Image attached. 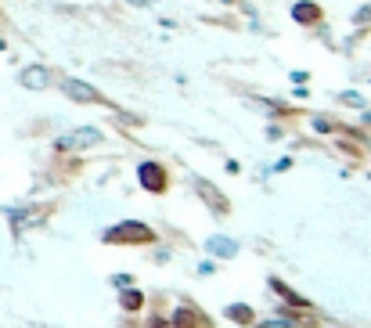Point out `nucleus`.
Segmentation results:
<instances>
[{"label":"nucleus","instance_id":"1","mask_svg":"<svg viewBox=\"0 0 371 328\" xmlns=\"http://www.w3.org/2000/svg\"><path fill=\"white\" fill-rule=\"evenodd\" d=\"M101 242L105 245H152L155 242V231L148 224H141V221H123L116 227H108L101 234Z\"/></svg>","mask_w":371,"mask_h":328},{"label":"nucleus","instance_id":"2","mask_svg":"<svg viewBox=\"0 0 371 328\" xmlns=\"http://www.w3.org/2000/svg\"><path fill=\"white\" fill-rule=\"evenodd\" d=\"M137 181H141L144 192H152V195H166V187H170V174H166V166H163V163H155V159L137 163Z\"/></svg>","mask_w":371,"mask_h":328},{"label":"nucleus","instance_id":"3","mask_svg":"<svg viewBox=\"0 0 371 328\" xmlns=\"http://www.w3.org/2000/svg\"><path fill=\"white\" fill-rule=\"evenodd\" d=\"M58 87H61V94H66L69 101H76V105H105V101H108L98 87H90V83H83V80H72V76H66Z\"/></svg>","mask_w":371,"mask_h":328},{"label":"nucleus","instance_id":"4","mask_svg":"<svg viewBox=\"0 0 371 328\" xmlns=\"http://www.w3.org/2000/svg\"><path fill=\"white\" fill-rule=\"evenodd\" d=\"M105 141V130H98V127H79V130H72V134H66V137H58L54 141V148L58 152H79V148H94V145H101Z\"/></svg>","mask_w":371,"mask_h":328},{"label":"nucleus","instance_id":"5","mask_svg":"<svg viewBox=\"0 0 371 328\" xmlns=\"http://www.w3.org/2000/svg\"><path fill=\"white\" fill-rule=\"evenodd\" d=\"M191 184H195V192H199V198L205 202L213 213H231V202H228V195L223 192H217L213 184H209L205 177H191Z\"/></svg>","mask_w":371,"mask_h":328},{"label":"nucleus","instance_id":"6","mask_svg":"<svg viewBox=\"0 0 371 328\" xmlns=\"http://www.w3.org/2000/svg\"><path fill=\"white\" fill-rule=\"evenodd\" d=\"M292 22L296 25H306V29H314L325 22V8L314 4V0H299V4H292Z\"/></svg>","mask_w":371,"mask_h":328},{"label":"nucleus","instance_id":"7","mask_svg":"<svg viewBox=\"0 0 371 328\" xmlns=\"http://www.w3.org/2000/svg\"><path fill=\"white\" fill-rule=\"evenodd\" d=\"M19 83L26 90H47L51 87V69H43V65H26L19 72Z\"/></svg>","mask_w":371,"mask_h":328},{"label":"nucleus","instance_id":"8","mask_svg":"<svg viewBox=\"0 0 371 328\" xmlns=\"http://www.w3.org/2000/svg\"><path fill=\"white\" fill-rule=\"evenodd\" d=\"M270 289L278 292V296H281V300H285L288 307H292V310H310V300H306V296H299V292H292V289L285 285V281H278V278H270Z\"/></svg>","mask_w":371,"mask_h":328},{"label":"nucleus","instance_id":"9","mask_svg":"<svg viewBox=\"0 0 371 328\" xmlns=\"http://www.w3.org/2000/svg\"><path fill=\"white\" fill-rule=\"evenodd\" d=\"M170 328H205V318L199 314L195 307H181V310H177V314H173Z\"/></svg>","mask_w":371,"mask_h":328},{"label":"nucleus","instance_id":"10","mask_svg":"<svg viewBox=\"0 0 371 328\" xmlns=\"http://www.w3.org/2000/svg\"><path fill=\"white\" fill-rule=\"evenodd\" d=\"M228 318L238 321V325H252V321H256V310L245 307V303H231V307H228Z\"/></svg>","mask_w":371,"mask_h":328},{"label":"nucleus","instance_id":"11","mask_svg":"<svg viewBox=\"0 0 371 328\" xmlns=\"http://www.w3.org/2000/svg\"><path fill=\"white\" fill-rule=\"evenodd\" d=\"M119 307H123V310H141V307H144V292H141V289H126V292L119 296Z\"/></svg>","mask_w":371,"mask_h":328},{"label":"nucleus","instance_id":"12","mask_svg":"<svg viewBox=\"0 0 371 328\" xmlns=\"http://www.w3.org/2000/svg\"><path fill=\"white\" fill-rule=\"evenodd\" d=\"M209 253H213V256H234L238 245L231 238H209Z\"/></svg>","mask_w":371,"mask_h":328},{"label":"nucleus","instance_id":"13","mask_svg":"<svg viewBox=\"0 0 371 328\" xmlns=\"http://www.w3.org/2000/svg\"><path fill=\"white\" fill-rule=\"evenodd\" d=\"M314 130H317V134H335L339 123H335L332 116H314Z\"/></svg>","mask_w":371,"mask_h":328},{"label":"nucleus","instance_id":"14","mask_svg":"<svg viewBox=\"0 0 371 328\" xmlns=\"http://www.w3.org/2000/svg\"><path fill=\"white\" fill-rule=\"evenodd\" d=\"M339 101H343V105H353V108H361V105H364V98H361L357 90H343V94H339Z\"/></svg>","mask_w":371,"mask_h":328},{"label":"nucleus","instance_id":"15","mask_svg":"<svg viewBox=\"0 0 371 328\" xmlns=\"http://www.w3.org/2000/svg\"><path fill=\"white\" fill-rule=\"evenodd\" d=\"M148 328H170V321H166V318H152Z\"/></svg>","mask_w":371,"mask_h":328},{"label":"nucleus","instance_id":"16","mask_svg":"<svg viewBox=\"0 0 371 328\" xmlns=\"http://www.w3.org/2000/svg\"><path fill=\"white\" fill-rule=\"evenodd\" d=\"M260 328H281V325H278V321H263Z\"/></svg>","mask_w":371,"mask_h":328}]
</instances>
